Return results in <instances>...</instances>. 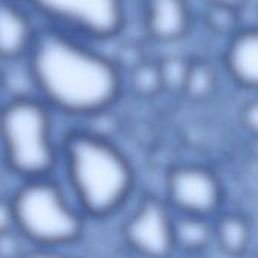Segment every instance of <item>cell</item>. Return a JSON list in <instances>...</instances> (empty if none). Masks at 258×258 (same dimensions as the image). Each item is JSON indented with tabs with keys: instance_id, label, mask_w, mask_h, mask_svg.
<instances>
[{
	"instance_id": "obj_15",
	"label": "cell",
	"mask_w": 258,
	"mask_h": 258,
	"mask_svg": "<svg viewBox=\"0 0 258 258\" xmlns=\"http://www.w3.org/2000/svg\"><path fill=\"white\" fill-rule=\"evenodd\" d=\"M190 60L192 59L186 56H166L157 60L163 92L171 95H183Z\"/></svg>"
},
{
	"instance_id": "obj_10",
	"label": "cell",
	"mask_w": 258,
	"mask_h": 258,
	"mask_svg": "<svg viewBox=\"0 0 258 258\" xmlns=\"http://www.w3.org/2000/svg\"><path fill=\"white\" fill-rule=\"evenodd\" d=\"M224 67L234 83L258 94V27H242L228 39Z\"/></svg>"
},
{
	"instance_id": "obj_20",
	"label": "cell",
	"mask_w": 258,
	"mask_h": 258,
	"mask_svg": "<svg viewBox=\"0 0 258 258\" xmlns=\"http://www.w3.org/2000/svg\"><path fill=\"white\" fill-rule=\"evenodd\" d=\"M14 228V212L9 195H0V234Z\"/></svg>"
},
{
	"instance_id": "obj_6",
	"label": "cell",
	"mask_w": 258,
	"mask_h": 258,
	"mask_svg": "<svg viewBox=\"0 0 258 258\" xmlns=\"http://www.w3.org/2000/svg\"><path fill=\"white\" fill-rule=\"evenodd\" d=\"M165 201L177 215L215 219L224 204V186L219 175L197 163L169 169L165 183Z\"/></svg>"
},
{
	"instance_id": "obj_2",
	"label": "cell",
	"mask_w": 258,
	"mask_h": 258,
	"mask_svg": "<svg viewBox=\"0 0 258 258\" xmlns=\"http://www.w3.org/2000/svg\"><path fill=\"white\" fill-rule=\"evenodd\" d=\"M59 178L89 221L121 213L136 190L127 154L107 136L74 124L62 130Z\"/></svg>"
},
{
	"instance_id": "obj_4",
	"label": "cell",
	"mask_w": 258,
	"mask_h": 258,
	"mask_svg": "<svg viewBox=\"0 0 258 258\" xmlns=\"http://www.w3.org/2000/svg\"><path fill=\"white\" fill-rule=\"evenodd\" d=\"M8 195L14 227L30 246L73 249L85 239L91 221L59 175L17 181Z\"/></svg>"
},
{
	"instance_id": "obj_7",
	"label": "cell",
	"mask_w": 258,
	"mask_h": 258,
	"mask_svg": "<svg viewBox=\"0 0 258 258\" xmlns=\"http://www.w3.org/2000/svg\"><path fill=\"white\" fill-rule=\"evenodd\" d=\"M174 216L175 213L165 200L153 195L144 197L121 227L125 246L142 258H169L177 251Z\"/></svg>"
},
{
	"instance_id": "obj_8",
	"label": "cell",
	"mask_w": 258,
	"mask_h": 258,
	"mask_svg": "<svg viewBox=\"0 0 258 258\" xmlns=\"http://www.w3.org/2000/svg\"><path fill=\"white\" fill-rule=\"evenodd\" d=\"M41 21L21 0H0V62H24Z\"/></svg>"
},
{
	"instance_id": "obj_13",
	"label": "cell",
	"mask_w": 258,
	"mask_h": 258,
	"mask_svg": "<svg viewBox=\"0 0 258 258\" xmlns=\"http://www.w3.org/2000/svg\"><path fill=\"white\" fill-rule=\"evenodd\" d=\"M216 88L218 74L210 62L200 57L192 59L183 97L190 101H206L216 92Z\"/></svg>"
},
{
	"instance_id": "obj_18",
	"label": "cell",
	"mask_w": 258,
	"mask_h": 258,
	"mask_svg": "<svg viewBox=\"0 0 258 258\" xmlns=\"http://www.w3.org/2000/svg\"><path fill=\"white\" fill-rule=\"evenodd\" d=\"M240 122L249 135L258 139V94L243 104L240 110Z\"/></svg>"
},
{
	"instance_id": "obj_16",
	"label": "cell",
	"mask_w": 258,
	"mask_h": 258,
	"mask_svg": "<svg viewBox=\"0 0 258 258\" xmlns=\"http://www.w3.org/2000/svg\"><path fill=\"white\" fill-rule=\"evenodd\" d=\"M203 20L212 33L228 36V39L243 27L240 26V9L231 6L206 5Z\"/></svg>"
},
{
	"instance_id": "obj_19",
	"label": "cell",
	"mask_w": 258,
	"mask_h": 258,
	"mask_svg": "<svg viewBox=\"0 0 258 258\" xmlns=\"http://www.w3.org/2000/svg\"><path fill=\"white\" fill-rule=\"evenodd\" d=\"M23 258H77V257L71 252V249L30 246Z\"/></svg>"
},
{
	"instance_id": "obj_1",
	"label": "cell",
	"mask_w": 258,
	"mask_h": 258,
	"mask_svg": "<svg viewBox=\"0 0 258 258\" xmlns=\"http://www.w3.org/2000/svg\"><path fill=\"white\" fill-rule=\"evenodd\" d=\"M95 44L41 24L24 60L35 97L76 124L110 112L124 92L121 67Z\"/></svg>"
},
{
	"instance_id": "obj_14",
	"label": "cell",
	"mask_w": 258,
	"mask_h": 258,
	"mask_svg": "<svg viewBox=\"0 0 258 258\" xmlns=\"http://www.w3.org/2000/svg\"><path fill=\"white\" fill-rule=\"evenodd\" d=\"M128 85L132 92L139 98L148 100L163 94L157 60L144 59L136 67L128 70Z\"/></svg>"
},
{
	"instance_id": "obj_21",
	"label": "cell",
	"mask_w": 258,
	"mask_h": 258,
	"mask_svg": "<svg viewBox=\"0 0 258 258\" xmlns=\"http://www.w3.org/2000/svg\"><path fill=\"white\" fill-rule=\"evenodd\" d=\"M204 5H218V6H231L242 9L245 0H201Z\"/></svg>"
},
{
	"instance_id": "obj_17",
	"label": "cell",
	"mask_w": 258,
	"mask_h": 258,
	"mask_svg": "<svg viewBox=\"0 0 258 258\" xmlns=\"http://www.w3.org/2000/svg\"><path fill=\"white\" fill-rule=\"evenodd\" d=\"M30 245L14 228L0 234V258H23Z\"/></svg>"
},
{
	"instance_id": "obj_22",
	"label": "cell",
	"mask_w": 258,
	"mask_h": 258,
	"mask_svg": "<svg viewBox=\"0 0 258 258\" xmlns=\"http://www.w3.org/2000/svg\"><path fill=\"white\" fill-rule=\"evenodd\" d=\"M255 258H258V255H257V257H255Z\"/></svg>"
},
{
	"instance_id": "obj_3",
	"label": "cell",
	"mask_w": 258,
	"mask_h": 258,
	"mask_svg": "<svg viewBox=\"0 0 258 258\" xmlns=\"http://www.w3.org/2000/svg\"><path fill=\"white\" fill-rule=\"evenodd\" d=\"M57 115L35 95L0 103V165L15 181L57 175Z\"/></svg>"
},
{
	"instance_id": "obj_5",
	"label": "cell",
	"mask_w": 258,
	"mask_h": 258,
	"mask_svg": "<svg viewBox=\"0 0 258 258\" xmlns=\"http://www.w3.org/2000/svg\"><path fill=\"white\" fill-rule=\"evenodd\" d=\"M41 21L94 42L118 36L127 20L125 0H21Z\"/></svg>"
},
{
	"instance_id": "obj_9",
	"label": "cell",
	"mask_w": 258,
	"mask_h": 258,
	"mask_svg": "<svg viewBox=\"0 0 258 258\" xmlns=\"http://www.w3.org/2000/svg\"><path fill=\"white\" fill-rule=\"evenodd\" d=\"M144 27L147 35L162 44L177 42L192 27V9L187 0H145Z\"/></svg>"
},
{
	"instance_id": "obj_11",
	"label": "cell",
	"mask_w": 258,
	"mask_h": 258,
	"mask_svg": "<svg viewBox=\"0 0 258 258\" xmlns=\"http://www.w3.org/2000/svg\"><path fill=\"white\" fill-rule=\"evenodd\" d=\"M174 242L175 249L187 254H198L206 251L215 242L213 219L177 215L174 216Z\"/></svg>"
},
{
	"instance_id": "obj_12",
	"label": "cell",
	"mask_w": 258,
	"mask_h": 258,
	"mask_svg": "<svg viewBox=\"0 0 258 258\" xmlns=\"http://www.w3.org/2000/svg\"><path fill=\"white\" fill-rule=\"evenodd\" d=\"M215 242L227 255L239 257L245 254L251 243V225L239 213L218 215L213 222Z\"/></svg>"
}]
</instances>
